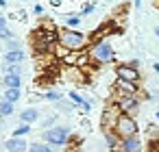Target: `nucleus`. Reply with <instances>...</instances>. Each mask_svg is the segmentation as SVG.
Masks as SVG:
<instances>
[{
	"label": "nucleus",
	"mask_w": 159,
	"mask_h": 152,
	"mask_svg": "<svg viewBox=\"0 0 159 152\" xmlns=\"http://www.w3.org/2000/svg\"><path fill=\"white\" fill-rule=\"evenodd\" d=\"M57 44L63 46L68 52H85L92 44V37L81 33V31H70V28H57Z\"/></svg>",
	"instance_id": "f257e3e1"
},
{
	"label": "nucleus",
	"mask_w": 159,
	"mask_h": 152,
	"mask_svg": "<svg viewBox=\"0 0 159 152\" xmlns=\"http://www.w3.org/2000/svg\"><path fill=\"white\" fill-rule=\"evenodd\" d=\"M87 54L92 59V63L96 65H107L116 59V50L113 46L109 44V39H98V41H92L89 48H87Z\"/></svg>",
	"instance_id": "f03ea898"
},
{
	"label": "nucleus",
	"mask_w": 159,
	"mask_h": 152,
	"mask_svg": "<svg viewBox=\"0 0 159 152\" xmlns=\"http://www.w3.org/2000/svg\"><path fill=\"white\" fill-rule=\"evenodd\" d=\"M42 139L48 145H66L70 141V128L68 126H52V128L42 132Z\"/></svg>",
	"instance_id": "7ed1b4c3"
},
{
	"label": "nucleus",
	"mask_w": 159,
	"mask_h": 152,
	"mask_svg": "<svg viewBox=\"0 0 159 152\" xmlns=\"http://www.w3.org/2000/svg\"><path fill=\"white\" fill-rule=\"evenodd\" d=\"M113 102L118 104L122 115H131V117H135L139 113V106H142V98L139 96H116Z\"/></svg>",
	"instance_id": "20e7f679"
},
{
	"label": "nucleus",
	"mask_w": 159,
	"mask_h": 152,
	"mask_svg": "<svg viewBox=\"0 0 159 152\" xmlns=\"http://www.w3.org/2000/svg\"><path fill=\"white\" fill-rule=\"evenodd\" d=\"M137 130H139L137 119H135V117H131V115H120V117H118V122H116V128H113V132H116L120 139L135 137V135H137Z\"/></svg>",
	"instance_id": "39448f33"
},
{
	"label": "nucleus",
	"mask_w": 159,
	"mask_h": 152,
	"mask_svg": "<svg viewBox=\"0 0 159 152\" xmlns=\"http://www.w3.org/2000/svg\"><path fill=\"white\" fill-rule=\"evenodd\" d=\"M120 115H122V113H120L118 104H116V102H109V104L105 106V113H102V119H100L102 130H105V132L113 130V128H116V122H118V117H120Z\"/></svg>",
	"instance_id": "423d86ee"
},
{
	"label": "nucleus",
	"mask_w": 159,
	"mask_h": 152,
	"mask_svg": "<svg viewBox=\"0 0 159 152\" xmlns=\"http://www.w3.org/2000/svg\"><path fill=\"white\" fill-rule=\"evenodd\" d=\"M116 76H118V80H124V83H135V85H139V80H142L139 70L131 67L129 63H120V65L116 67Z\"/></svg>",
	"instance_id": "0eeeda50"
},
{
	"label": "nucleus",
	"mask_w": 159,
	"mask_h": 152,
	"mask_svg": "<svg viewBox=\"0 0 159 152\" xmlns=\"http://www.w3.org/2000/svg\"><path fill=\"white\" fill-rule=\"evenodd\" d=\"M113 91H116V96H139V85H135V83H124V80H118V78H116Z\"/></svg>",
	"instance_id": "6e6552de"
},
{
	"label": "nucleus",
	"mask_w": 159,
	"mask_h": 152,
	"mask_svg": "<svg viewBox=\"0 0 159 152\" xmlns=\"http://www.w3.org/2000/svg\"><path fill=\"white\" fill-rule=\"evenodd\" d=\"M116 152H142V139L135 135V137H126V139H120V145Z\"/></svg>",
	"instance_id": "1a4fd4ad"
},
{
	"label": "nucleus",
	"mask_w": 159,
	"mask_h": 152,
	"mask_svg": "<svg viewBox=\"0 0 159 152\" xmlns=\"http://www.w3.org/2000/svg\"><path fill=\"white\" fill-rule=\"evenodd\" d=\"M61 78L70 80V83H85V72L79 67H61Z\"/></svg>",
	"instance_id": "9d476101"
},
{
	"label": "nucleus",
	"mask_w": 159,
	"mask_h": 152,
	"mask_svg": "<svg viewBox=\"0 0 159 152\" xmlns=\"http://www.w3.org/2000/svg\"><path fill=\"white\" fill-rule=\"evenodd\" d=\"M5 150L7 152H29V143L24 139H18V137H11L5 141Z\"/></svg>",
	"instance_id": "9b49d317"
},
{
	"label": "nucleus",
	"mask_w": 159,
	"mask_h": 152,
	"mask_svg": "<svg viewBox=\"0 0 159 152\" xmlns=\"http://www.w3.org/2000/svg\"><path fill=\"white\" fill-rule=\"evenodd\" d=\"M24 59H26V54H24L22 48H20V50H9V52H5V63H7V65H22Z\"/></svg>",
	"instance_id": "f8f14e48"
},
{
	"label": "nucleus",
	"mask_w": 159,
	"mask_h": 152,
	"mask_svg": "<svg viewBox=\"0 0 159 152\" xmlns=\"http://www.w3.org/2000/svg\"><path fill=\"white\" fill-rule=\"evenodd\" d=\"M68 98H70V102H72L74 106H81L85 113H89V111H92V102H87L79 91H70V93H68Z\"/></svg>",
	"instance_id": "ddd939ff"
},
{
	"label": "nucleus",
	"mask_w": 159,
	"mask_h": 152,
	"mask_svg": "<svg viewBox=\"0 0 159 152\" xmlns=\"http://www.w3.org/2000/svg\"><path fill=\"white\" fill-rule=\"evenodd\" d=\"M20 119H22V124H33V122H37L39 119V111L35 109V106H29V109H24L22 113H20Z\"/></svg>",
	"instance_id": "4468645a"
},
{
	"label": "nucleus",
	"mask_w": 159,
	"mask_h": 152,
	"mask_svg": "<svg viewBox=\"0 0 159 152\" xmlns=\"http://www.w3.org/2000/svg\"><path fill=\"white\" fill-rule=\"evenodd\" d=\"M2 85H5L7 89H20V85H22V76H16V74H5Z\"/></svg>",
	"instance_id": "2eb2a0df"
},
{
	"label": "nucleus",
	"mask_w": 159,
	"mask_h": 152,
	"mask_svg": "<svg viewBox=\"0 0 159 152\" xmlns=\"http://www.w3.org/2000/svg\"><path fill=\"white\" fill-rule=\"evenodd\" d=\"M89 63H92V59H89L87 50H85V52H76V63H74V67H79V70L85 72V67H87Z\"/></svg>",
	"instance_id": "dca6fc26"
},
{
	"label": "nucleus",
	"mask_w": 159,
	"mask_h": 152,
	"mask_svg": "<svg viewBox=\"0 0 159 152\" xmlns=\"http://www.w3.org/2000/svg\"><path fill=\"white\" fill-rule=\"evenodd\" d=\"M42 98H44V100H48V102H55V104H59V102L63 100V96H61L57 89H46Z\"/></svg>",
	"instance_id": "f3484780"
},
{
	"label": "nucleus",
	"mask_w": 159,
	"mask_h": 152,
	"mask_svg": "<svg viewBox=\"0 0 159 152\" xmlns=\"http://www.w3.org/2000/svg\"><path fill=\"white\" fill-rule=\"evenodd\" d=\"M105 141H107V145L116 152L118 150V145H120V137L113 132V130H109V132H105Z\"/></svg>",
	"instance_id": "a211bd4d"
},
{
	"label": "nucleus",
	"mask_w": 159,
	"mask_h": 152,
	"mask_svg": "<svg viewBox=\"0 0 159 152\" xmlns=\"http://www.w3.org/2000/svg\"><path fill=\"white\" fill-rule=\"evenodd\" d=\"M20 89H5V96H2V100H7V102H11V104H16L18 100H20Z\"/></svg>",
	"instance_id": "6ab92c4d"
},
{
	"label": "nucleus",
	"mask_w": 159,
	"mask_h": 152,
	"mask_svg": "<svg viewBox=\"0 0 159 152\" xmlns=\"http://www.w3.org/2000/svg\"><path fill=\"white\" fill-rule=\"evenodd\" d=\"M0 39H13V35H11V28L7 26V20L5 18H0Z\"/></svg>",
	"instance_id": "aec40b11"
},
{
	"label": "nucleus",
	"mask_w": 159,
	"mask_h": 152,
	"mask_svg": "<svg viewBox=\"0 0 159 152\" xmlns=\"http://www.w3.org/2000/svg\"><path fill=\"white\" fill-rule=\"evenodd\" d=\"M76 26H81V15H66V28L76 31Z\"/></svg>",
	"instance_id": "412c9836"
},
{
	"label": "nucleus",
	"mask_w": 159,
	"mask_h": 152,
	"mask_svg": "<svg viewBox=\"0 0 159 152\" xmlns=\"http://www.w3.org/2000/svg\"><path fill=\"white\" fill-rule=\"evenodd\" d=\"M13 113V104L7 100H0V117H9Z\"/></svg>",
	"instance_id": "4be33fe9"
},
{
	"label": "nucleus",
	"mask_w": 159,
	"mask_h": 152,
	"mask_svg": "<svg viewBox=\"0 0 159 152\" xmlns=\"http://www.w3.org/2000/svg\"><path fill=\"white\" fill-rule=\"evenodd\" d=\"M94 11H96V2H83V5H81L79 15H81V18H85V15H92Z\"/></svg>",
	"instance_id": "5701e85b"
},
{
	"label": "nucleus",
	"mask_w": 159,
	"mask_h": 152,
	"mask_svg": "<svg viewBox=\"0 0 159 152\" xmlns=\"http://www.w3.org/2000/svg\"><path fill=\"white\" fill-rule=\"evenodd\" d=\"M29 132H31V126H29V124H20V126H18V128L13 130V137L22 139V137H26Z\"/></svg>",
	"instance_id": "b1692460"
},
{
	"label": "nucleus",
	"mask_w": 159,
	"mask_h": 152,
	"mask_svg": "<svg viewBox=\"0 0 159 152\" xmlns=\"http://www.w3.org/2000/svg\"><path fill=\"white\" fill-rule=\"evenodd\" d=\"M29 152H52V148L48 143H31L29 145Z\"/></svg>",
	"instance_id": "393cba45"
},
{
	"label": "nucleus",
	"mask_w": 159,
	"mask_h": 152,
	"mask_svg": "<svg viewBox=\"0 0 159 152\" xmlns=\"http://www.w3.org/2000/svg\"><path fill=\"white\" fill-rule=\"evenodd\" d=\"M5 72H7V74L20 76V74H22V65H7V63H5Z\"/></svg>",
	"instance_id": "a878e982"
},
{
	"label": "nucleus",
	"mask_w": 159,
	"mask_h": 152,
	"mask_svg": "<svg viewBox=\"0 0 159 152\" xmlns=\"http://www.w3.org/2000/svg\"><path fill=\"white\" fill-rule=\"evenodd\" d=\"M20 48H22V46H20L16 39H9V44H7V52H9V50H20Z\"/></svg>",
	"instance_id": "bb28decb"
},
{
	"label": "nucleus",
	"mask_w": 159,
	"mask_h": 152,
	"mask_svg": "<svg viewBox=\"0 0 159 152\" xmlns=\"http://www.w3.org/2000/svg\"><path fill=\"white\" fill-rule=\"evenodd\" d=\"M44 11H46V9H44V5H39V2H37V5H33V13H35V15H44Z\"/></svg>",
	"instance_id": "cd10ccee"
},
{
	"label": "nucleus",
	"mask_w": 159,
	"mask_h": 152,
	"mask_svg": "<svg viewBox=\"0 0 159 152\" xmlns=\"http://www.w3.org/2000/svg\"><path fill=\"white\" fill-rule=\"evenodd\" d=\"M129 65H131V67H135V70H139V61H137V59H131V61H129Z\"/></svg>",
	"instance_id": "c85d7f7f"
},
{
	"label": "nucleus",
	"mask_w": 159,
	"mask_h": 152,
	"mask_svg": "<svg viewBox=\"0 0 159 152\" xmlns=\"http://www.w3.org/2000/svg\"><path fill=\"white\" fill-rule=\"evenodd\" d=\"M152 70H155V72L159 74V63H155V65H152Z\"/></svg>",
	"instance_id": "c756f323"
},
{
	"label": "nucleus",
	"mask_w": 159,
	"mask_h": 152,
	"mask_svg": "<svg viewBox=\"0 0 159 152\" xmlns=\"http://www.w3.org/2000/svg\"><path fill=\"white\" fill-rule=\"evenodd\" d=\"M155 117H157V119H159V111H157V113H155Z\"/></svg>",
	"instance_id": "7c9ffc66"
},
{
	"label": "nucleus",
	"mask_w": 159,
	"mask_h": 152,
	"mask_svg": "<svg viewBox=\"0 0 159 152\" xmlns=\"http://www.w3.org/2000/svg\"><path fill=\"white\" fill-rule=\"evenodd\" d=\"M0 18H2V13H0Z\"/></svg>",
	"instance_id": "2f4dec72"
}]
</instances>
